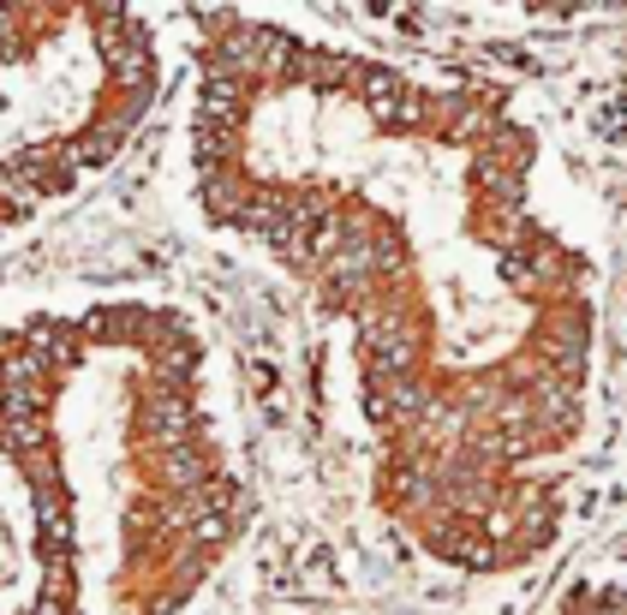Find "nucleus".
Returning a JSON list of instances; mask_svg holds the SVG:
<instances>
[{
  "label": "nucleus",
  "mask_w": 627,
  "mask_h": 615,
  "mask_svg": "<svg viewBox=\"0 0 627 615\" xmlns=\"http://www.w3.org/2000/svg\"><path fill=\"white\" fill-rule=\"evenodd\" d=\"M191 215L347 353L377 515L425 561L556 549L598 418L604 269L502 84L418 72L251 7L186 31Z\"/></svg>",
  "instance_id": "1"
},
{
  "label": "nucleus",
  "mask_w": 627,
  "mask_h": 615,
  "mask_svg": "<svg viewBox=\"0 0 627 615\" xmlns=\"http://www.w3.org/2000/svg\"><path fill=\"white\" fill-rule=\"evenodd\" d=\"M0 478L31 561L7 615H186L251 527L215 347L156 293L0 311Z\"/></svg>",
  "instance_id": "2"
},
{
  "label": "nucleus",
  "mask_w": 627,
  "mask_h": 615,
  "mask_svg": "<svg viewBox=\"0 0 627 615\" xmlns=\"http://www.w3.org/2000/svg\"><path fill=\"white\" fill-rule=\"evenodd\" d=\"M168 90L150 0H0V251L84 198Z\"/></svg>",
  "instance_id": "3"
},
{
  "label": "nucleus",
  "mask_w": 627,
  "mask_h": 615,
  "mask_svg": "<svg viewBox=\"0 0 627 615\" xmlns=\"http://www.w3.org/2000/svg\"><path fill=\"white\" fill-rule=\"evenodd\" d=\"M490 12L502 19H520V24H610V19H627V0H484Z\"/></svg>",
  "instance_id": "4"
},
{
  "label": "nucleus",
  "mask_w": 627,
  "mask_h": 615,
  "mask_svg": "<svg viewBox=\"0 0 627 615\" xmlns=\"http://www.w3.org/2000/svg\"><path fill=\"white\" fill-rule=\"evenodd\" d=\"M616 317H622V341H627V263H622V287H616Z\"/></svg>",
  "instance_id": "5"
}]
</instances>
